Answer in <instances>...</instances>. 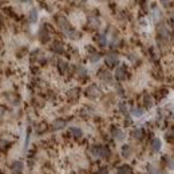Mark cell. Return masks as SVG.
I'll list each match as a JSON object with an SVG mask.
<instances>
[{
    "instance_id": "6da1fadb",
    "label": "cell",
    "mask_w": 174,
    "mask_h": 174,
    "mask_svg": "<svg viewBox=\"0 0 174 174\" xmlns=\"http://www.w3.org/2000/svg\"><path fill=\"white\" fill-rule=\"evenodd\" d=\"M92 157H98V158H109L110 157V149L107 146H92L90 149Z\"/></svg>"
},
{
    "instance_id": "cb8c5ba5",
    "label": "cell",
    "mask_w": 174,
    "mask_h": 174,
    "mask_svg": "<svg viewBox=\"0 0 174 174\" xmlns=\"http://www.w3.org/2000/svg\"><path fill=\"white\" fill-rule=\"evenodd\" d=\"M145 104H146V106H147V107H150V106H151L153 104V100L150 99V96H145Z\"/></svg>"
},
{
    "instance_id": "603a6c76",
    "label": "cell",
    "mask_w": 174,
    "mask_h": 174,
    "mask_svg": "<svg viewBox=\"0 0 174 174\" xmlns=\"http://www.w3.org/2000/svg\"><path fill=\"white\" fill-rule=\"evenodd\" d=\"M30 20H31V22H36V11H35V9H32V11H31Z\"/></svg>"
},
{
    "instance_id": "7c38bea8",
    "label": "cell",
    "mask_w": 174,
    "mask_h": 174,
    "mask_svg": "<svg viewBox=\"0 0 174 174\" xmlns=\"http://www.w3.org/2000/svg\"><path fill=\"white\" fill-rule=\"evenodd\" d=\"M66 126V122L63 119H58V121L54 122V125H52V129L54 130H59V129H63Z\"/></svg>"
},
{
    "instance_id": "ac0fdd59",
    "label": "cell",
    "mask_w": 174,
    "mask_h": 174,
    "mask_svg": "<svg viewBox=\"0 0 174 174\" xmlns=\"http://www.w3.org/2000/svg\"><path fill=\"white\" fill-rule=\"evenodd\" d=\"M39 36H40V40H42L43 43H46V42L48 40V34L46 32V31H44V28H42V30H40Z\"/></svg>"
},
{
    "instance_id": "5bb4252c",
    "label": "cell",
    "mask_w": 174,
    "mask_h": 174,
    "mask_svg": "<svg viewBox=\"0 0 174 174\" xmlns=\"http://www.w3.org/2000/svg\"><path fill=\"white\" fill-rule=\"evenodd\" d=\"M96 42H98V44H99L100 47H106V44H107V39H106L104 35H99L96 38Z\"/></svg>"
},
{
    "instance_id": "277c9868",
    "label": "cell",
    "mask_w": 174,
    "mask_h": 174,
    "mask_svg": "<svg viewBox=\"0 0 174 174\" xmlns=\"http://www.w3.org/2000/svg\"><path fill=\"white\" fill-rule=\"evenodd\" d=\"M86 94L88 98H96V96L99 95V90H98V87H96L95 84H91V86L86 90Z\"/></svg>"
},
{
    "instance_id": "7402d4cb",
    "label": "cell",
    "mask_w": 174,
    "mask_h": 174,
    "mask_svg": "<svg viewBox=\"0 0 174 174\" xmlns=\"http://www.w3.org/2000/svg\"><path fill=\"white\" fill-rule=\"evenodd\" d=\"M90 59H91L92 63H96V62L100 59V55H99V54H95V52H92V55H91V58H90Z\"/></svg>"
},
{
    "instance_id": "9a60e30c",
    "label": "cell",
    "mask_w": 174,
    "mask_h": 174,
    "mask_svg": "<svg viewBox=\"0 0 174 174\" xmlns=\"http://www.w3.org/2000/svg\"><path fill=\"white\" fill-rule=\"evenodd\" d=\"M131 135H133V138H135V139H142V137H143V131L141 130V129H135V130L131 133Z\"/></svg>"
},
{
    "instance_id": "ffe728a7",
    "label": "cell",
    "mask_w": 174,
    "mask_h": 174,
    "mask_svg": "<svg viewBox=\"0 0 174 174\" xmlns=\"http://www.w3.org/2000/svg\"><path fill=\"white\" fill-rule=\"evenodd\" d=\"M59 70H60L62 72H64L66 70H67V63H66L64 60H59Z\"/></svg>"
},
{
    "instance_id": "d4e9b609",
    "label": "cell",
    "mask_w": 174,
    "mask_h": 174,
    "mask_svg": "<svg viewBox=\"0 0 174 174\" xmlns=\"http://www.w3.org/2000/svg\"><path fill=\"white\" fill-rule=\"evenodd\" d=\"M96 174H109V169L107 167H100Z\"/></svg>"
},
{
    "instance_id": "30bf717a",
    "label": "cell",
    "mask_w": 174,
    "mask_h": 174,
    "mask_svg": "<svg viewBox=\"0 0 174 174\" xmlns=\"http://www.w3.org/2000/svg\"><path fill=\"white\" fill-rule=\"evenodd\" d=\"M68 133L72 137H75V138H80L83 135V131H82V129H79V127H70V130H68Z\"/></svg>"
},
{
    "instance_id": "9c48e42d",
    "label": "cell",
    "mask_w": 174,
    "mask_h": 174,
    "mask_svg": "<svg viewBox=\"0 0 174 174\" xmlns=\"http://www.w3.org/2000/svg\"><path fill=\"white\" fill-rule=\"evenodd\" d=\"M150 146H151V151H154V153L159 151V150H161V146H162L161 139L154 138V139L151 141V143H150Z\"/></svg>"
},
{
    "instance_id": "52a82bcc",
    "label": "cell",
    "mask_w": 174,
    "mask_h": 174,
    "mask_svg": "<svg viewBox=\"0 0 174 174\" xmlns=\"http://www.w3.org/2000/svg\"><path fill=\"white\" fill-rule=\"evenodd\" d=\"M113 137H114V139H115V141H119V142L126 138L125 133H123L121 129H114V130H113Z\"/></svg>"
},
{
    "instance_id": "ba28073f",
    "label": "cell",
    "mask_w": 174,
    "mask_h": 174,
    "mask_svg": "<svg viewBox=\"0 0 174 174\" xmlns=\"http://www.w3.org/2000/svg\"><path fill=\"white\" fill-rule=\"evenodd\" d=\"M99 78H100V80H103V82H106V83H111V74H110L109 71H106V70H102L100 71V74H99Z\"/></svg>"
},
{
    "instance_id": "7a4b0ae2",
    "label": "cell",
    "mask_w": 174,
    "mask_h": 174,
    "mask_svg": "<svg viewBox=\"0 0 174 174\" xmlns=\"http://www.w3.org/2000/svg\"><path fill=\"white\" fill-rule=\"evenodd\" d=\"M104 62H106V64L109 66V67H114V66L118 64L119 59H118V55H117V54H114V52H110V54H107V55H106V58H104Z\"/></svg>"
},
{
    "instance_id": "2e32d148",
    "label": "cell",
    "mask_w": 174,
    "mask_h": 174,
    "mask_svg": "<svg viewBox=\"0 0 174 174\" xmlns=\"http://www.w3.org/2000/svg\"><path fill=\"white\" fill-rule=\"evenodd\" d=\"M79 92H80L79 88H72V90H70L68 91V96L71 98V99H76V98L79 96Z\"/></svg>"
},
{
    "instance_id": "3957f363",
    "label": "cell",
    "mask_w": 174,
    "mask_h": 174,
    "mask_svg": "<svg viewBox=\"0 0 174 174\" xmlns=\"http://www.w3.org/2000/svg\"><path fill=\"white\" fill-rule=\"evenodd\" d=\"M58 24H59V27H60L63 31H66V32H68V31H71V26H70V23L67 22V19L63 16L58 17Z\"/></svg>"
},
{
    "instance_id": "e0dca14e",
    "label": "cell",
    "mask_w": 174,
    "mask_h": 174,
    "mask_svg": "<svg viewBox=\"0 0 174 174\" xmlns=\"http://www.w3.org/2000/svg\"><path fill=\"white\" fill-rule=\"evenodd\" d=\"M131 114H133L134 117L139 118V117H142V115H143V110L139 109V107H134V109L131 110Z\"/></svg>"
},
{
    "instance_id": "5b68a950",
    "label": "cell",
    "mask_w": 174,
    "mask_h": 174,
    "mask_svg": "<svg viewBox=\"0 0 174 174\" xmlns=\"http://www.w3.org/2000/svg\"><path fill=\"white\" fill-rule=\"evenodd\" d=\"M115 78L118 79V80H125L126 79V68L122 66V67H118L117 70H115Z\"/></svg>"
},
{
    "instance_id": "8992f818",
    "label": "cell",
    "mask_w": 174,
    "mask_h": 174,
    "mask_svg": "<svg viewBox=\"0 0 174 174\" xmlns=\"http://www.w3.org/2000/svg\"><path fill=\"white\" fill-rule=\"evenodd\" d=\"M23 167H24V166H23V162L22 161H15L12 163V165H11V169H12V171L13 173H16V174H20L23 171Z\"/></svg>"
},
{
    "instance_id": "44dd1931",
    "label": "cell",
    "mask_w": 174,
    "mask_h": 174,
    "mask_svg": "<svg viewBox=\"0 0 174 174\" xmlns=\"http://www.w3.org/2000/svg\"><path fill=\"white\" fill-rule=\"evenodd\" d=\"M52 50L55 52H62V50H63V46H62L60 43H55L54 46H52Z\"/></svg>"
},
{
    "instance_id": "4fadbf2b",
    "label": "cell",
    "mask_w": 174,
    "mask_h": 174,
    "mask_svg": "<svg viewBox=\"0 0 174 174\" xmlns=\"http://www.w3.org/2000/svg\"><path fill=\"white\" fill-rule=\"evenodd\" d=\"M122 155L125 157V158H129L131 155V147L129 145H123L122 146Z\"/></svg>"
},
{
    "instance_id": "8fae6325",
    "label": "cell",
    "mask_w": 174,
    "mask_h": 174,
    "mask_svg": "<svg viewBox=\"0 0 174 174\" xmlns=\"http://www.w3.org/2000/svg\"><path fill=\"white\" fill-rule=\"evenodd\" d=\"M131 167L129 165H122L118 167V174H131Z\"/></svg>"
},
{
    "instance_id": "d6986e66",
    "label": "cell",
    "mask_w": 174,
    "mask_h": 174,
    "mask_svg": "<svg viewBox=\"0 0 174 174\" xmlns=\"http://www.w3.org/2000/svg\"><path fill=\"white\" fill-rule=\"evenodd\" d=\"M76 71H78V75L80 76V78H86V76H87V71H86V68H84V67H78V70H76Z\"/></svg>"
}]
</instances>
